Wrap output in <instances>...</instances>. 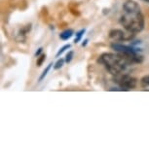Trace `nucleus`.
<instances>
[{
  "label": "nucleus",
  "mask_w": 149,
  "mask_h": 149,
  "mask_svg": "<svg viewBox=\"0 0 149 149\" xmlns=\"http://www.w3.org/2000/svg\"><path fill=\"white\" fill-rule=\"evenodd\" d=\"M120 24L126 30L134 34L142 31L144 29V17L139 3L134 0H127L123 4Z\"/></svg>",
  "instance_id": "f257e3e1"
},
{
  "label": "nucleus",
  "mask_w": 149,
  "mask_h": 149,
  "mask_svg": "<svg viewBox=\"0 0 149 149\" xmlns=\"http://www.w3.org/2000/svg\"><path fill=\"white\" fill-rule=\"evenodd\" d=\"M97 61L100 64L104 65L106 70L112 75H118L121 73H125L128 66L131 65L122 54H111V53H104L100 55Z\"/></svg>",
  "instance_id": "f03ea898"
},
{
  "label": "nucleus",
  "mask_w": 149,
  "mask_h": 149,
  "mask_svg": "<svg viewBox=\"0 0 149 149\" xmlns=\"http://www.w3.org/2000/svg\"><path fill=\"white\" fill-rule=\"evenodd\" d=\"M113 81L120 88L124 89L125 91H129V90L134 89L137 85V79L126 73H121V74L115 75L113 78Z\"/></svg>",
  "instance_id": "7ed1b4c3"
},
{
  "label": "nucleus",
  "mask_w": 149,
  "mask_h": 149,
  "mask_svg": "<svg viewBox=\"0 0 149 149\" xmlns=\"http://www.w3.org/2000/svg\"><path fill=\"white\" fill-rule=\"evenodd\" d=\"M134 33L128 31L125 29V31L122 29H112L109 32V38L112 39L114 42H125L131 41L134 39Z\"/></svg>",
  "instance_id": "20e7f679"
},
{
  "label": "nucleus",
  "mask_w": 149,
  "mask_h": 149,
  "mask_svg": "<svg viewBox=\"0 0 149 149\" xmlns=\"http://www.w3.org/2000/svg\"><path fill=\"white\" fill-rule=\"evenodd\" d=\"M110 47L115 52L121 53V54H136V53L140 52V48L136 47L134 43L132 45H125L119 43V42H113L110 45Z\"/></svg>",
  "instance_id": "39448f33"
},
{
  "label": "nucleus",
  "mask_w": 149,
  "mask_h": 149,
  "mask_svg": "<svg viewBox=\"0 0 149 149\" xmlns=\"http://www.w3.org/2000/svg\"><path fill=\"white\" fill-rule=\"evenodd\" d=\"M73 34H74V31H73V29H65L63 30V32L60 34V38L61 39V40L65 41V40H68L69 38H71Z\"/></svg>",
  "instance_id": "423d86ee"
},
{
  "label": "nucleus",
  "mask_w": 149,
  "mask_h": 149,
  "mask_svg": "<svg viewBox=\"0 0 149 149\" xmlns=\"http://www.w3.org/2000/svg\"><path fill=\"white\" fill-rule=\"evenodd\" d=\"M140 86L144 91H149V75L142 77L140 80Z\"/></svg>",
  "instance_id": "0eeeda50"
},
{
  "label": "nucleus",
  "mask_w": 149,
  "mask_h": 149,
  "mask_svg": "<svg viewBox=\"0 0 149 149\" xmlns=\"http://www.w3.org/2000/svg\"><path fill=\"white\" fill-rule=\"evenodd\" d=\"M52 65H53V63H49V64H48V65H47V67H46V68H45V69L43 70V72H42L41 76H40V77H39V82H41V81H42V80H43V79H44V78H45V77H46V76H47L48 72H49V71H50V69H51V67H52Z\"/></svg>",
  "instance_id": "6e6552de"
},
{
  "label": "nucleus",
  "mask_w": 149,
  "mask_h": 149,
  "mask_svg": "<svg viewBox=\"0 0 149 149\" xmlns=\"http://www.w3.org/2000/svg\"><path fill=\"white\" fill-rule=\"evenodd\" d=\"M85 31H86V29H81V30H79V31L76 33V37H75V39H74V43H78V42H79L81 39H82Z\"/></svg>",
  "instance_id": "1a4fd4ad"
},
{
  "label": "nucleus",
  "mask_w": 149,
  "mask_h": 149,
  "mask_svg": "<svg viewBox=\"0 0 149 149\" xmlns=\"http://www.w3.org/2000/svg\"><path fill=\"white\" fill-rule=\"evenodd\" d=\"M64 61H65V60H63V58H58L57 63H55V65H54V69H55V70L61 69V67L63 66V64H64Z\"/></svg>",
  "instance_id": "9d476101"
},
{
  "label": "nucleus",
  "mask_w": 149,
  "mask_h": 149,
  "mask_svg": "<svg viewBox=\"0 0 149 149\" xmlns=\"http://www.w3.org/2000/svg\"><path fill=\"white\" fill-rule=\"evenodd\" d=\"M45 60H46V55L45 54H42L39 56V58H37V61H36V65H37L38 67H40L42 64H43V63L45 61Z\"/></svg>",
  "instance_id": "9b49d317"
},
{
  "label": "nucleus",
  "mask_w": 149,
  "mask_h": 149,
  "mask_svg": "<svg viewBox=\"0 0 149 149\" xmlns=\"http://www.w3.org/2000/svg\"><path fill=\"white\" fill-rule=\"evenodd\" d=\"M70 47H71V46H70V44H66V45H64V46H63V47H61V49L58 50V52L57 53V55H56V56H57V58H58V57H60V56H61V54H63V53H64V52H65V50L69 49Z\"/></svg>",
  "instance_id": "f8f14e48"
},
{
  "label": "nucleus",
  "mask_w": 149,
  "mask_h": 149,
  "mask_svg": "<svg viewBox=\"0 0 149 149\" xmlns=\"http://www.w3.org/2000/svg\"><path fill=\"white\" fill-rule=\"evenodd\" d=\"M73 56H74V52H73V51H69L68 53H67V54H66V57H65V63H69L70 61H72Z\"/></svg>",
  "instance_id": "ddd939ff"
},
{
  "label": "nucleus",
  "mask_w": 149,
  "mask_h": 149,
  "mask_svg": "<svg viewBox=\"0 0 149 149\" xmlns=\"http://www.w3.org/2000/svg\"><path fill=\"white\" fill-rule=\"evenodd\" d=\"M42 51H43V48H39V49L37 50V52L35 53V56H36V57H39V56H40V54L42 53Z\"/></svg>",
  "instance_id": "4468645a"
},
{
  "label": "nucleus",
  "mask_w": 149,
  "mask_h": 149,
  "mask_svg": "<svg viewBox=\"0 0 149 149\" xmlns=\"http://www.w3.org/2000/svg\"><path fill=\"white\" fill-rule=\"evenodd\" d=\"M87 42H88V40H87V39H86V40H85V41H84V43L82 44V45H83V46H86V45H87Z\"/></svg>",
  "instance_id": "2eb2a0df"
},
{
  "label": "nucleus",
  "mask_w": 149,
  "mask_h": 149,
  "mask_svg": "<svg viewBox=\"0 0 149 149\" xmlns=\"http://www.w3.org/2000/svg\"><path fill=\"white\" fill-rule=\"evenodd\" d=\"M143 1H145V2H148V3H149V0H143Z\"/></svg>",
  "instance_id": "dca6fc26"
}]
</instances>
